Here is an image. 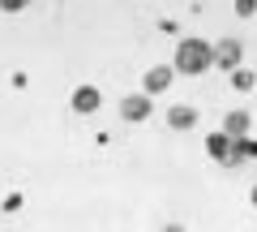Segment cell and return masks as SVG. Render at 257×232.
Instances as JSON below:
<instances>
[{"label": "cell", "mask_w": 257, "mask_h": 232, "mask_svg": "<svg viewBox=\"0 0 257 232\" xmlns=\"http://www.w3.org/2000/svg\"><path fill=\"white\" fill-rule=\"evenodd\" d=\"M172 69L176 73H189V78H197V73H206V69H214V43H206V39H180L176 43V56H172Z\"/></svg>", "instance_id": "6da1fadb"}, {"label": "cell", "mask_w": 257, "mask_h": 232, "mask_svg": "<svg viewBox=\"0 0 257 232\" xmlns=\"http://www.w3.org/2000/svg\"><path fill=\"white\" fill-rule=\"evenodd\" d=\"M206 155H210L214 164H223V168H236V164H244V159L236 155V138H231V133H223V129H214L210 138H206Z\"/></svg>", "instance_id": "7a4b0ae2"}, {"label": "cell", "mask_w": 257, "mask_h": 232, "mask_svg": "<svg viewBox=\"0 0 257 232\" xmlns=\"http://www.w3.org/2000/svg\"><path fill=\"white\" fill-rule=\"evenodd\" d=\"M240 60H244V47H240V39H219V43H214V69L231 73V69H240Z\"/></svg>", "instance_id": "3957f363"}, {"label": "cell", "mask_w": 257, "mask_h": 232, "mask_svg": "<svg viewBox=\"0 0 257 232\" xmlns=\"http://www.w3.org/2000/svg\"><path fill=\"white\" fill-rule=\"evenodd\" d=\"M150 116V95L142 91V95H124L120 99V121H128V125H142Z\"/></svg>", "instance_id": "277c9868"}, {"label": "cell", "mask_w": 257, "mask_h": 232, "mask_svg": "<svg viewBox=\"0 0 257 232\" xmlns=\"http://www.w3.org/2000/svg\"><path fill=\"white\" fill-rule=\"evenodd\" d=\"M99 103H103V95L94 91V86H77V91L69 95V108H73L77 116H94V112H99Z\"/></svg>", "instance_id": "5b68a950"}, {"label": "cell", "mask_w": 257, "mask_h": 232, "mask_svg": "<svg viewBox=\"0 0 257 232\" xmlns=\"http://www.w3.org/2000/svg\"><path fill=\"white\" fill-rule=\"evenodd\" d=\"M172 78H176L172 65H155V69H146V78H142V91L155 99V95H163L167 86H172Z\"/></svg>", "instance_id": "8992f818"}, {"label": "cell", "mask_w": 257, "mask_h": 232, "mask_svg": "<svg viewBox=\"0 0 257 232\" xmlns=\"http://www.w3.org/2000/svg\"><path fill=\"white\" fill-rule=\"evenodd\" d=\"M167 125H172L176 133L193 129V125H197V108H193V103H176V108L167 112Z\"/></svg>", "instance_id": "52a82bcc"}, {"label": "cell", "mask_w": 257, "mask_h": 232, "mask_svg": "<svg viewBox=\"0 0 257 232\" xmlns=\"http://www.w3.org/2000/svg\"><path fill=\"white\" fill-rule=\"evenodd\" d=\"M248 129H253V116H248L244 108H236V112L223 116V133H231V138H244Z\"/></svg>", "instance_id": "ba28073f"}, {"label": "cell", "mask_w": 257, "mask_h": 232, "mask_svg": "<svg viewBox=\"0 0 257 232\" xmlns=\"http://www.w3.org/2000/svg\"><path fill=\"white\" fill-rule=\"evenodd\" d=\"M231 86H236L240 95H248V91H253V86H257V78L248 73V69H231Z\"/></svg>", "instance_id": "9c48e42d"}, {"label": "cell", "mask_w": 257, "mask_h": 232, "mask_svg": "<svg viewBox=\"0 0 257 232\" xmlns=\"http://www.w3.org/2000/svg\"><path fill=\"white\" fill-rule=\"evenodd\" d=\"M236 155L240 159H257V138H248V133H244V138H236Z\"/></svg>", "instance_id": "30bf717a"}, {"label": "cell", "mask_w": 257, "mask_h": 232, "mask_svg": "<svg viewBox=\"0 0 257 232\" xmlns=\"http://www.w3.org/2000/svg\"><path fill=\"white\" fill-rule=\"evenodd\" d=\"M236 13H240V18H253V13H257V0H236Z\"/></svg>", "instance_id": "8fae6325"}, {"label": "cell", "mask_w": 257, "mask_h": 232, "mask_svg": "<svg viewBox=\"0 0 257 232\" xmlns=\"http://www.w3.org/2000/svg\"><path fill=\"white\" fill-rule=\"evenodd\" d=\"M26 5H30V0H0V9H5V13H22Z\"/></svg>", "instance_id": "7c38bea8"}, {"label": "cell", "mask_w": 257, "mask_h": 232, "mask_svg": "<svg viewBox=\"0 0 257 232\" xmlns=\"http://www.w3.org/2000/svg\"><path fill=\"white\" fill-rule=\"evenodd\" d=\"M248 202H253V206H257V185H253V189H248Z\"/></svg>", "instance_id": "4fadbf2b"}]
</instances>
